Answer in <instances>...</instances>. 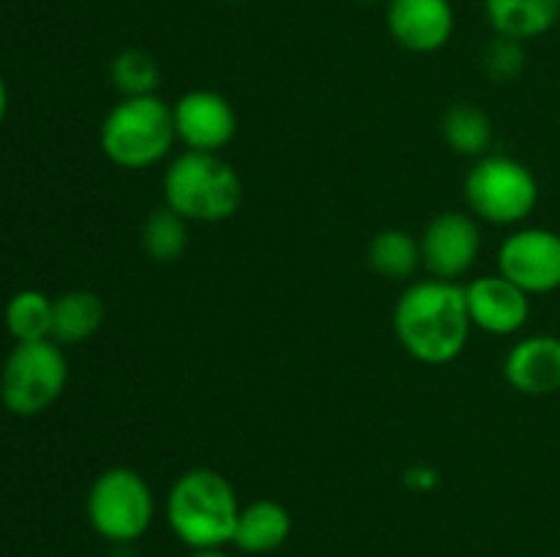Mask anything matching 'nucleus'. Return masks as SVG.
I'll list each match as a JSON object with an SVG mask.
<instances>
[{"label": "nucleus", "mask_w": 560, "mask_h": 557, "mask_svg": "<svg viewBox=\"0 0 560 557\" xmlns=\"http://www.w3.org/2000/svg\"><path fill=\"white\" fill-rule=\"evenodd\" d=\"M421 265L432 278L457 282L470 268L481 251L479 218L470 213L446 211L432 218L419 238Z\"/></svg>", "instance_id": "obj_9"}, {"label": "nucleus", "mask_w": 560, "mask_h": 557, "mask_svg": "<svg viewBox=\"0 0 560 557\" xmlns=\"http://www.w3.org/2000/svg\"><path fill=\"white\" fill-rule=\"evenodd\" d=\"M88 522L113 544H135L151 530L156 500L148 481L131 467H107L96 475L85 500Z\"/></svg>", "instance_id": "obj_6"}, {"label": "nucleus", "mask_w": 560, "mask_h": 557, "mask_svg": "<svg viewBox=\"0 0 560 557\" xmlns=\"http://www.w3.org/2000/svg\"><path fill=\"white\" fill-rule=\"evenodd\" d=\"M164 513L170 530L191 552L224 549L233 544L241 502L233 484L219 470L191 467L170 486Z\"/></svg>", "instance_id": "obj_2"}, {"label": "nucleus", "mask_w": 560, "mask_h": 557, "mask_svg": "<svg viewBox=\"0 0 560 557\" xmlns=\"http://www.w3.org/2000/svg\"><path fill=\"white\" fill-rule=\"evenodd\" d=\"M109 80L124 98L153 96L162 82V71H159L156 58L145 49H120L109 60Z\"/></svg>", "instance_id": "obj_21"}, {"label": "nucleus", "mask_w": 560, "mask_h": 557, "mask_svg": "<svg viewBox=\"0 0 560 557\" xmlns=\"http://www.w3.org/2000/svg\"><path fill=\"white\" fill-rule=\"evenodd\" d=\"M107 306L91 289H69L52 300V342L60 347L82 344L104 325Z\"/></svg>", "instance_id": "obj_16"}, {"label": "nucleus", "mask_w": 560, "mask_h": 557, "mask_svg": "<svg viewBox=\"0 0 560 557\" xmlns=\"http://www.w3.org/2000/svg\"><path fill=\"white\" fill-rule=\"evenodd\" d=\"M386 25L399 47L430 55L452 42L457 20L448 0H388Z\"/></svg>", "instance_id": "obj_12"}, {"label": "nucleus", "mask_w": 560, "mask_h": 557, "mask_svg": "<svg viewBox=\"0 0 560 557\" xmlns=\"http://www.w3.org/2000/svg\"><path fill=\"white\" fill-rule=\"evenodd\" d=\"M443 142L457 156L481 158L490 153L492 145V120L481 107L468 102L452 104L441 120Z\"/></svg>", "instance_id": "obj_17"}, {"label": "nucleus", "mask_w": 560, "mask_h": 557, "mask_svg": "<svg viewBox=\"0 0 560 557\" xmlns=\"http://www.w3.org/2000/svg\"><path fill=\"white\" fill-rule=\"evenodd\" d=\"M465 304L474 328L490 336H514L530 317V295L501 273H487L465 284Z\"/></svg>", "instance_id": "obj_11"}, {"label": "nucleus", "mask_w": 560, "mask_h": 557, "mask_svg": "<svg viewBox=\"0 0 560 557\" xmlns=\"http://www.w3.org/2000/svg\"><path fill=\"white\" fill-rule=\"evenodd\" d=\"M290 530H293V517L288 508L271 497H262L249 506H241L233 544L246 555H271L284 546Z\"/></svg>", "instance_id": "obj_14"}, {"label": "nucleus", "mask_w": 560, "mask_h": 557, "mask_svg": "<svg viewBox=\"0 0 560 557\" xmlns=\"http://www.w3.org/2000/svg\"><path fill=\"white\" fill-rule=\"evenodd\" d=\"M173 120L178 142H184L186 151L219 153L238 134V115L233 104L222 93L206 87L184 93L173 104Z\"/></svg>", "instance_id": "obj_10"}, {"label": "nucleus", "mask_w": 560, "mask_h": 557, "mask_svg": "<svg viewBox=\"0 0 560 557\" xmlns=\"http://www.w3.org/2000/svg\"><path fill=\"white\" fill-rule=\"evenodd\" d=\"M191 557H230L224 549H197L191 552Z\"/></svg>", "instance_id": "obj_25"}, {"label": "nucleus", "mask_w": 560, "mask_h": 557, "mask_svg": "<svg viewBox=\"0 0 560 557\" xmlns=\"http://www.w3.org/2000/svg\"><path fill=\"white\" fill-rule=\"evenodd\" d=\"M178 134H175L173 107L156 93L120 98L102 120L98 131L102 153L120 169H148L164 162Z\"/></svg>", "instance_id": "obj_4"}, {"label": "nucleus", "mask_w": 560, "mask_h": 557, "mask_svg": "<svg viewBox=\"0 0 560 557\" xmlns=\"http://www.w3.org/2000/svg\"><path fill=\"white\" fill-rule=\"evenodd\" d=\"M366 262L372 271L383 278H394V282H405L413 276L421 265V246L410 233L399 227L381 229L372 238L370 251H366Z\"/></svg>", "instance_id": "obj_18"}, {"label": "nucleus", "mask_w": 560, "mask_h": 557, "mask_svg": "<svg viewBox=\"0 0 560 557\" xmlns=\"http://www.w3.org/2000/svg\"><path fill=\"white\" fill-rule=\"evenodd\" d=\"M485 11L495 36L525 44L558 25L560 0H485Z\"/></svg>", "instance_id": "obj_15"}, {"label": "nucleus", "mask_w": 560, "mask_h": 557, "mask_svg": "<svg viewBox=\"0 0 560 557\" xmlns=\"http://www.w3.org/2000/svg\"><path fill=\"white\" fill-rule=\"evenodd\" d=\"M465 202L479 222L514 227L539 205V180L520 158L487 153L465 175Z\"/></svg>", "instance_id": "obj_5"}, {"label": "nucleus", "mask_w": 560, "mask_h": 557, "mask_svg": "<svg viewBox=\"0 0 560 557\" xmlns=\"http://www.w3.org/2000/svg\"><path fill=\"white\" fill-rule=\"evenodd\" d=\"M5 331L14 342H42L52 336V298L42 289H20L5 304Z\"/></svg>", "instance_id": "obj_19"}, {"label": "nucleus", "mask_w": 560, "mask_h": 557, "mask_svg": "<svg viewBox=\"0 0 560 557\" xmlns=\"http://www.w3.org/2000/svg\"><path fill=\"white\" fill-rule=\"evenodd\" d=\"M142 251L153 262H175L189 249V222L170 211L167 205L156 208L142 224Z\"/></svg>", "instance_id": "obj_20"}, {"label": "nucleus", "mask_w": 560, "mask_h": 557, "mask_svg": "<svg viewBox=\"0 0 560 557\" xmlns=\"http://www.w3.org/2000/svg\"><path fill=\"white\" fill-rule=\"evenodd\" d=\"M408 475H410V484L421 486V489H424V486H435L438 484V473H435V470L416 467V470H410Z\"/></svg>", "instance_id": "obj_23"}, {"label": "nucleus", "mask_w": 560, "mask_h": 557, "mask_svg": "<svg viewBox=\"0 0 560 557\" xmlns=\"http://www.w3.org/2000/svg\"><path fill=\"white\" fill-rule=\"evenodd\" d=\"M5 112H9V87H5L3 76H0V126H3Z\"/></svg>", "instance_id": "obj_24"}, {"label": "nucleus", "mask_w": 560, "mask_h": 557, "mask_svg": "<svg viewBox=\"0 0 560 557\" xmlns=\"http://www.w3.org/2000/svg\"><path fill=\"white\" fill-rule=\"evenodd\" d=\"M228 3H244V0H228Z\"/></svg>", "instance_id": "obj_27"}, {"label": "nucleus", "mask_w": 560, "mask_h": 557, "mask_svg": "<svg viewBox=\"0 0 560 557\" xmlns=\"http://www.w3.org/2000/svg\"><path fill=\"white\" fill-rule=\"evenodd\" d=\"M355 3H388V0H355Z\"/></svg>", "instance_id": "obj_26"}, {"label": "nucleus", "mask_w": 560, "mask_h": 557, "mask_svg": "<svg viewBox=\"0 0 560 557\" xmlns=\"http://www.w3.org/2000/svg\"><path fill=\"white\" fill-rule=\"evenodd\" d=\"M481 71L495 85H509L525 71V47L514 38L495 36L481 52Z\"/></svg>", "instance_id": "obj_22"}, {"label": "nucleus", "mask_w": 560, "mask_h": 557, "mask_svg": "<svg viewBox=\"0 0 560 557\" xmlns=\"http://www.w3.org/2000/svg\"><path fill=\"white\" fill-rule=\"evenodd\" d=\"M465 287L443 278L408 284L394 306V333L405 353L427 366H446L459 358L470 336Z\"/></svg>", "instance_id": "obj_1"}, {"label": "nucleus", "mask_w": 560, "mask_h": 557, "mask_svg": "<svg viewBox=\"0 0 560 557\" xmlns=\"http://www.w3.org/2000/svg\"><path fill=\"white\" fill-rule=\"evenodd\" d=\"M498 273L528 295L560 289V235L545 227H520L498 249Z\"/></svg>", "instance_id": "obj_8"}, {"label": "nucleus", "mask_w": 560, "mask_h": 557, "mask_svg": "<svg viewBox=\"0 0 560 557\" xmlns=\"http://www.w3.org/2000/svg\"><path fill=\"white\" fill-rule=\"evenodd\" d=\"M66 380L69 364L58 342H16L0 371V402L9 413L31 418L58 402Z\"/></svg>", "instance_id": "obj_7"}, {"label": "nucleus", "mask_w": 560, "mask_h": 557, "mask_svg": "<svg viewBox=\"0 0 560 557\" xmlns=\"http://www.w3.org/2000/svg\"><path fill=\"white\" fill-rule=\"evenodd\" d=\"M164 205L195 224L228 222L244 202L238 169L219 153L184 151L167 164L162 178Z\"/></svg>", "instance_id": "obj_3"}, {"label": "nucleus", "mask_w": 560, "mask_h": 557, "mask_svg": "<svg viewBox=\"0 0 560 557\" xmlns=\"http://www.w3.org/2000/svg\"><path fill=\"white\" fill-rule=\"evenodd\" d=\"M503 377L525 396H550L560 391V336L534 333L512 344L503 360Z\"/></svg>", "instance_id": "obj_13"}]
</instances>
